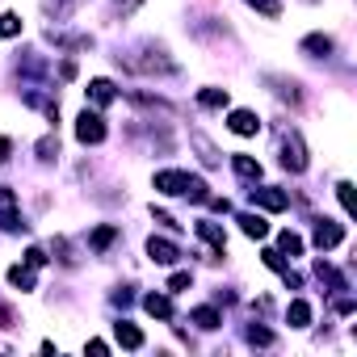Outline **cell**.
Instances as JSON below:
<instances>
[{"label":"cell","mask_w":357,"mask_h":357,"mask_svg":"<svg viewBox=\"0 0 357 357\" xmlns=\"http://www.w3.org/2000/svg\"><path fill=\"white\" fill-rule=\"evenodd\" d=\"M9 151H13V143H9V139H0V164H9Z\"/></svg>","instance_id":"cell-38"},{"label":"cell","mask_w":357,"mask_h":357,"mask_svg":"<svg viewBox=\"0 0 357 357\" xmlns=\"http://www.w3.org/2000/svg\"><path fill=\"white\" fill-rule=\"evenodd\" d=\"M194 231H198V236H202V240L215 248V257H223V252H227V231H223L219 223H211V219H198V223H194Z\"/></svg>","instance_id":"cell-12"},{"label":"cell","mask_w":357,"mask_h":357,"mask_svg":"<svg viewBox=\"0 0 357 357\" xmlns=\"http://www.w3.org/2000/svg\"><path fill=\"white\" fill-rule=\"evenodd\" d=\"M311 240H315L319 252H328V248H336V244L344 240V227L332 223V219H315V236H311Z\"/></svg>","instance_id":"cell-8"},{"label":"cell","mask_w":357,"mask_h":357,"mask_svg":"<svg viewBox=\"0 0 357 357\" xmlns=\"http://www.w3.org/2000/svg\"><path fill=\"white\" fill-rule=\"evenodd\" d=\"M76 139H80L84 147H89V143L97 147V143L105 139V122H101V114H97V109H84V114L76 118Z\"/></svg>","instance_id":"cell-5"},{"label":"cell","mask_w":357,"mask_h":357,"mask_svg":"<svg viewBox=\"0 0 357 357\" xmlns=\"http://www.w3.org/2000/svg\"><path fill=\"white\" fill-rule=\"evenodd\" d=\"M143 5V0H109V9H114V17H130L135 9Z\"/></svg>","instance_id":"cell-29"},{"label":"cell","mask_w":357,"mask_h":357,"mask_svg":"<svg viewBox=\"0 0 357 357\" xmlns=\"http://www.w3.org/2000/svg\"><path fill=\"white\" fill-rule=\"evenodd\" d=\"M278 248H282V257H298V252H303V236L282 231V236H278Z\"/></svg>","instance_id":"cell-28"},{"label":"cell","mask_w":357,"mask_h":357,"mask_svg":"<svg viewBox=\"0 0 357 357\" xmlns=\"http://www.w3.org/2000/svg\"><path fill=\"white\" fill-rule=\"evenodd\" d=\"M227 101H231L227 89H202V93H198V105H202V109H227Z\"/></svg>","instance_id":"cell-18"},{"label":"cell","mask_w":357,"mask_h":357,"mask_svg":"<svg viewBox=\"0 0 357 357\" xmlns=\"http://www.w3.org/2000/svg\"><path fill=\"white\" fill-rule=\"evenodd\" d=\"M0 328H17V315H13L5 303H0Z\"/></svg>","instance_id":"cell-36"},{"label":"cell","mask_w":357,"mask_h":357,"mask_svg":"<svg viewBox=\"0 0 357 357\" xmlns=\"http://www.w3.org/2000/svg\"><path fill=\"white\" fill-rule=\"evenodd\" d=\"M26 261H30V265H34V269H43V265H47V261H51V257H47V252H43V248H30V252H26Z\"/></svg>","instance_id":"cell-35"},{"label":"cell","mask_w":357,"mask_h":357,"mask_svg":"<svg viewBox=\"0 0 357 357\" xmlns=\"http://www.w3.org/2000/svg\"><path fill=\"white\" fill-rule=\"evenodd\" d=\"M114 240H118V227H97V231L89 236V244H93L97 252H105V248H109Z\"/></svg>","instance_id":"cell-27"},{"label":"cell","mask_w":357,"mask_h":357,"mask_svg":"<svg viewBox=\"0 0 357 357\" xmlns=\"http://www.w3.org/2000/svg\"><path fill=\"white\" fill-rule=\"evenodd\" d=\"M303 51H307L311 59H328V55L336 51V43H332V34H307V38H303Z\"/></svg>","instance_id":"cell-15"},{"label":"cell","mask_w":357,"mask_h":357,"mask_svg":"<svg viewBox=\"0 0 357 357\" xmlns=\"http://www.w3.org/2000/svg\"><path fill=\"white\" fill-rule=\"evenodd\" d=\"M248 198H252V206H261V211H286V206H290V194H282V190H273V185H257V181H252Z\"/></svg>","instance_id":"cell-6"},{"label":"cell","mask_w":357,"mask_h":357,"mask_svg":"<svg viewBox=\"0 0 357 357\" xmlns=\"http://www.w3.org/2000/svg\"><path fill=\"white\" fill-rule=\"evenodd\" d=\"M0 231H26L22 211H17V194L9 185H0Z\"/></svg>","instance_id":"cell-4"},{"label":"cell","mask_w":357,"mask_h":357,"mask_svg":"<svg viewBox=\"0 0 357 357\" xmlns=\"http://www.w3.org/2000/svg\"><path fill=\"white\" fill-rule=\"evenodd\" d=\"M240 231H244L248 240H265V236H269V223H265L261 215H240Z\"/></svg>","instance_id":"cell-19"},{"label":"cell","mask_w":357,"mask_h":357,"mask_svg":"<svg viewBox=\"0 0 357 357\" xmlns=\"http://www.w3.org/2000/svg\"><path fill=\"white\" fill-rule=\"evenodd\" d=\"M231 172L240 176V181H261V160H252V155L236 151V155H231Z\"/></svg>","instance_id":"cell-13"},{"label":"cell","mask_w":357,"mask_h":357,"mask_svg":"<svg viewBox=\"0 0 357 357\" xmlns=\"http://www.w3.org/2000/svg\"><path fill=\"white\" fill-rule=\"evenodd\" d=\"M151 185H155V194H168V198H194V202H206L211 198L202 176H190L181 168H160Z\"/></svg>","instance_id":"cell-1"},{"label":"cell","mask_w":357,"mask_h":357,"mask_svg":"<svg viewBox=\"0 0 357 357\" xmlns=\"http://www.w3.org/2000/svg\"><path fill=\"white\" fill-rule=\"evenodd\" d=\"M114 336H118V344H122V349H143V332H139L135 324H126V319H122V324H114Z\"/></svg>","instance_id":"cell-17"},{"label":"cell","mask_w":357,"mask_h":357,"mask_svg":"<svg viewBox=\"0 0 357 357\" xmlns=\"http://www.w3.org/2000/svg\"><path fill=\"white\" fill-rule=\"evenodd\" d=\"M349 190H353L349 181H340V185H336V198H340V206H344V215H353V194H349Z\"/></svg>","instance_id":"cell-32"},{"label":"cell","mask_w":357,"mask_h":357,"mask_svg":"<svg viewBox=\"0 0 357 357\" xmlns=\"http://www.w3.org/2000/svg\"><path fill=\"white\" fill-rule=\"evenodd\" d=\"M248 344H261V349H269V344H273V332H269V328H248Z\"/></svg>","instance_id":"cell-31"},{"label":"cell","mask_w":357,"mask_h":357,"mask_svg":"<svg viewBox=\"0 0 357 357\" xmlns=\"http://www.w3.org/2000/svg\"><path fill=\"white\" fill-rule=\"evenodd\" d=\"M190 319H194L198 328H206V332H215V328H223V315H219V311H215L211 303H206V307H194V311H190Z\"/></svg>","instance_id":"cell-16"},{"label":"cell","mask_w":357,"mask_h":357,"mask_svg":"<svg viewBox=\"0 0 357 357\" xmlns=\"http://www.w3.org/2000/svg\"><path fill=\"white\" fill-rule=\"evenodd\" d=\"M143 311L155 315V319H172V303H168V294H147V298H143Z\"/></svg>","instance_id":"cell-20"},{"label":"cell","mask_w":357,"mask_h":357,"mask_svg":"<svg viewBox=\"0 0 357 357\" xmlns=\"http://www.w3.org/2000/svg\"><path fill=\"white\" fill-rule=\"evenodd\" d=\"M227 130H231V135H240V139H248V135H257V130H261V118H257L252 109H231Z\"/></svg>","instance_id":"cell-11"},{"label":"cell","mask_w":357,"mask_h":357,"mask_svg":"<svg viewBox=\"0 0 357 357\" xmlns=\"http://www.w3.org/2000/svg\"><path fill=\"white\" fill-rule=\"evenodd\" d=\"M47 38L55 43V47H63V51H84V47H93V38L89 34H63V30H47Z\"/></svg>","instance_id":"cell-14"},{"label":"cell","mask_w":357,"mask_h":357,"mask_svg":"<svg viewBox=\"0 0 357 357\" xmlns=\"http://www.w3.org/2000/svg\"><path fill=\"white\" fill-rule=\"evenodd\" d=\"M151 219H155L160 227H172V231H176V227H181V223H176V219H172L168 211H151Z\"/></svg>","instance_id":"cell-34"},{"label":"cell","mask_w":357,"mask_h":357,"mask_svg":"<svg viewBox=\"0 0 357 357\" xmlns=\"http://www.w3.org/2000/svg\"><path fill=\"white\" fill-rule=\"evenodd\" d=\"M76 5H80V0H47V13H55V17H68Z\"/></svg>","instance_id":"cell-30"},{"label":"cell","mask_w":357,"mask_h":357,"mask_svg":"<svg viewBox=\"0 0 357 357\" xmlns=\"http://www.w3.org/2000/svg\"><path fill=\"white\" fill-rule=\"evenodd\" d=\"M278 160L286 172H307V143L294 126H278Z\"/></svg>","instance_id":"cell-2"},{"label":"cell","mask_w":357,"mask_h":357,"mask_svg":"<svg viewBox=\"0 0 357 357\" xmlns=\"http://www.w3.org/2000/svg\"><path fill=\"white\" fill-rule=\"evenodd\" d=\"M22 13H0V38H17L22 34Z\"/></svg>","instance_id":"cell-26"},{"label":"cell","mask_w":357,"mask_h":357,"mask_svg":"<svg viewBox=\"0 0 357 357\" xmlns=\"http://www.w3.org/2000/svg\"><path fill=\"white\" fill-rule=\"evenodd\" d=\"M126 68H130V72H139V76H176V63L168 59V51H164V47H147L143 55H130V59H126Z\"/></svg>","instance_id":"cell-3"},{"label":"cell","mask_w":357,"mask_h":357,"mask_svg":"<svg viewBox=\"0 0 357 357\" xmlns=\"http://www.w3.org/2000/svg\"><path fill=\"white\" fill-rule=\"evenodd\" d=\"M265 84L273 89V97H282V101H290L294 109L303 105V89H298V80H290V76H278V72H269V76H265Z\"/></svg>","instance_id":"cell-7"},{"label":"cell","mask_w":357,"mask_h":357,"mask_svg":"<svg viewBox=\"0 0 357 357\" xmlns=\"http://www.w3.org/2000/svg\"><path fill=\"white\" fill-rule=\"evenodd\" d=\"M147 257L155 265H176V261H181V248H176L172 240H164V236H151L147 240Z\"/></svg>","instance_id":"cell-9"},{"label":"cell","mask_w":357,"mask_h":357,"mask_svg":"<svg viewBox=\"0 0 357 357\" xmlns=\"http://www.w3.org/2000/svg\"><path fill=\"white\" fill-rule=\"evenodd\" d=\"M286 319H290V328H307V324H311V303L294 298V303L286 307Z\"/></svg>","instance_id":"cell-23"},{"label":"cell","mask_w":357,"mask_h":357,"mask_svg":"<svg viewBox=\"0 0 357 357\" xmlns=\"http://www.w3.org/2000/svg\"><path fill=\"white\" fill-rule=\"evenodd\" d=\"M34 151H38L43 164H51V160H59V139H55V135H43V139L34 143Z\"/></svg>","instance_id":"cell-24"},{"label":"cell","mask_w":357,"mask_h":357,"mask_svg":"<svg viewBox=\"0 0 357 357\" xmlns=\"http://www.w3.org/2000/svg\"><path fill=\"white\" fill-rule=\"evenodd\" d=\"M84 97H89L97 109H105V105L118 97V89H114V80H105V76H93V80H89V89H84Z\"/></svg>","instance_id":"cell-10"},{"label":"cell","mask_w":357,"mask_h":357,"mask_svg":"<svg viewBox=\"0 0 357 357\" xmlns=\"http://www.w3.org/2000/svg\"><path fill=\"white\" fill-rule=\"evenodd\" d=\"M84 349H89V353H109V344H105V340H89Z\"/></svg>","instance_id":"cell-37"},{"label":"cell","mask_w":357,"mask_h":357,"mask_svg":"<svg viewBox=\"0 0 357 357\" xmlns=\"http://www.w3.org/2000/svg\"><path fill=\"white\" fill-rule=\"evenodd\" d=\"M190 139H194V147L202 151V164H206V168H215V164H219V147H215V143H211V139H206L202 130H194Z\"/></svg>","instance_id":"cell-21"},{"label":"cell","mask_w":357,"mask_h":357,"mask_svg":"<svg viewBox=\"0 0 357 357\" xmlns=\"http://www.w3.org/2000/svg\"><path fill=\"white\" fill-rule=\"evenodd\" d=\"M190 282H194L190 273H172V278H168V294H181V290H185Z\"/></svg>","instance_id":"cell-33"},{"label":"cell","mask_w":357,"mask_h":357,"mask_svg":"<svg viewBox=\"0 0 357 357\" xmlns=\"http://www.w3.org/2000/svg\"><path fill=\"white\" fill-rule=\"evenodd\" d=\"M248 9H257L261 17H269V22H278L282 17V0H244Z\"/></svg>","instance_id":"cell-25"},{"label":"cell","mask_w":357,"mask_h":357,"mask_svg":"<svg viewBox=\"0 0 357 357\" xmlns=\"http://www.w3.org/2000/svg\"><path fill=\"white\" fill-rule=\"evenodd\" d=\"M9 282H13L17 290H34V282H38V278H34V265H30V261H26V265H13V269H9Z\"/></svg>","instance_id":"cell-22"}]
</instances>
